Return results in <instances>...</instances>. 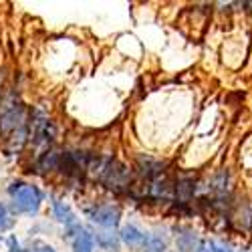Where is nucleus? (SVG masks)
<instances>
[{"instance_id": "obj_1", "label": "nucleus", "mask_w": 252, "mask_h": 252, "mask_svg": "<svg viewBox=\"0 0 252 252\" xmlns=\"http://www.w3.org/2000/svg\"><path fill=\"white\" fill-rule=\"evenodd\" d=\"M10 196L14 202V208L23 214H36L40 206V194L34 186L27 184H12L10 186Z\"/></svg>"}, {"instance_id": "obj_2", "label": "nucleus", "mask_w": 252, "mask_h": 252, "mask_svg": "<svg viewBox=\"0 0 252 252\" xmlns=\"http://www.w3.org/2000/svg\"><path fill=\"white\" fill-rule=\"evenodd\" d=\"M89 216L95 224L99 226H105V228H115L119 224V208L115 206H99L95 210H89Z\"/></svg>"}, {"instance_id": "obj_3", "label": "nucleus", "mask_w": 252, "mask_h": 252, "mask_svg": "<svg viewBox=\"0 0 252 252\" xmlns=\"http://www.w3.org/2000/svg\"><path fill=\"white\" fill-rule=\"evenodd\" d=\"M121 240L125 244H129V246H143L145 242H148L145 234H141L135 226H125L121 230Z\"/></svg>"}, {"instance_id": "obj_4", "label": "nucleus", "mask_w": 252, "mask_h": 252, "mask_svg": "<svg viewBox=\"0 0 252 252\" xmlns=\"http://www.w3.org/2000/svg\"><path fill=\"white\" fill-rule=\"evenodd\" d=\"M93 250V236L87 230H79V234L73 242V252H91Z\"/></svg>"}, {"instance_id": "obj_5", "label": "nucleus", "mask_w": 252, "mask_h": 252, "mask_svg": "<svg viewBox=\"0 0 252 252\" xmlns=\"http://www.w3.org/2000/svg\"><path fill=\"white\" fill-rule=\"evenodd\" d=\"M55 214H57V218H59L63 224H67V226H73V224H75V216H73V212H71V208L65 206L63 202H55Z\"/></svg>"}, {"instance_id": "obj_6", "label": "nucleus", "mask_w": 252, "mask_h": 252, "mask_svg": "<svg viewBox=\"0 0 252 252\" xmlns=\"http://www.w3.org/2000/svg\"><path fill=\"white\" fill-rule=\"evenodd\" d=\"M97 242H99L103 248H107V250H117V246H119L117 236L111 234V232H101V234H97Z\"/></svg>"}, {"instance_id": "obj_7", "label": "nucleus", "mask_w": 252, "mask_h": 252, "mask_svg": "<svg viewBox=\"0 0 252 252\" xmlns=\"http://www.w3.org/2000/svg\"><path fill=\"white\" fill-rule=\"evenodd\" d=\"M145 244H148V252H163V248H165V242L161 238H152Z\"/></svg>"}, {"instance_id": "obj_8", "label": "nucleus", "mask_w": 252, "mask_h": 252, "mask_svg": "<svg viewBox=\"0 0 252 252\" xmlns=\"http://www.w3.org/2000/svg\"><path fill=\"white\" fill-rule=\"evenodd\" d=\"M8 224H10V218H8V212H6V208L0 204V230H4V228H8Z\"/></svg>"}, {"instance_id": "obj_9", "label": "nucleus", "mask_w": 252, "mask_h": 252, "mask_svg": "<svg viewBox=\"0 0 252 252\" xmlns=\"http://www.w3.org/2000/svg\"><path fill=\"white\" fill-rule=\"evenodd\" d=\"M196 252H216V242H210V240H204Z\"/></svg>"}, {"instance_id": "obj_10", "label": "nucleus", "mask_w": 252, "mask_h": 252, "mask_svg": "<svg viewBox=\"0 0 252 252\" xmlns=\"http://www.w3.org/2000/svg\"><path fill=\"white\" fill-rule=\"evenodd\" d=\"M31 252H55L49 244H43V242H36L32 248H31Z\"/></svg>"}]
</instances>
